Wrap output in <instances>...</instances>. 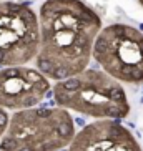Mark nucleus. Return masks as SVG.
<instances>
[{
	"mask_svg": "<svg viewBox=\"0 0 143 151\" xmlns=\"http://www.w3.org/2000/svg\"><path fill=\"white\" fill-rule=\"evenodd\" d=\"M40 47L35 68L62 81L88 68L102 18L82 0H45L38 10Z\"/></svg>",
	"mask_w": 143,
	"mask_h": 151,
	"instance_id": "f257e3e1",
	"label": "nucleus"
},
{
	"mask_svg": "<svg viewBox=\"0 0 143 151\" xmlns=\"http://www.w3.org/2000/svg\"><path fill=\"white\" fill-rule=\"evenodd\" d=\"M53 98L60 106L103 120H123L130 113L126 93L118 80L97 68H85L58 81Z\"/></svg>",
	"mask_w": 143,
	"mask_h": 151,
	"instance_id": "f03ea898",
	"label": "nucleus"
},
{
	"mask_svg": "<svg viewBox=\"0 0 143 151\" xmlns=\"http://www.w3.org/2000/svg\"><path fill=\"white\" fill-rule=\"evenodd\" d=\"M2 151H57L73 139V123L60 108L23 110L9 121Z\"/></svg>",
	"mask_w": 143,
	"mask_h": 151,
	"instance_id": "7ed1b4c3",
	"label": "nucleus"
},
{
	"mask_svg": "<svg viewBox=\"0 0 143 151\" xmlns=\"http://www.w3.org/2000/svg\"><path fill=\"white\" fill-rule=\"evenodd\" d=\"M92 58L118 81L143 83V32L126 23H112L100 30Z\"/></svg>",
	"mask_w": 143,
	"mask_h": 151,
	"instance_id": "20e7f679",
	"label": "nucleus"
},
{
	"mask_svg": "<svg viewBox=\"0 0 143 151\" xmlns=\"http://www.w3.org/2000/svg\"><path fill=\"white\" fill-rule=\"evenodd\" d=\"M40 47L38 14L27 4L0 2V67L35 60Z\"/></svg>",
	"mask_w": 143,
	"mask_h": 151,
	"instance_id": "39448f33",
	"label": "nucleus"
},
{
	"mask_svg": "<svg viewBox=\"0 0 143 151\" xmlns=\"http://www.w3.org/2000/svg\"><path fill=\"white\" fill-rule=\"evenodd\" d=\"M50 91L48 78L25 65L0 68V108H32Z\"/></svg>",
	"mask_w": 143,
	"mask_h": 151,
	"instance_id": "423d86ee",
	"label": "nucleus"
},
{
	"mask_svg": "<svg viewBox=\"0 0 143 151\" xmlns=\"http://www.w3.org/2000/svg\"><path fill=\"white\" fill-rule=\"evenodd\" d=\"M120 121L103 120L83 126L72 139L70 151H142L135 136Z\"/></svg>",
	"mask_w": 143,
	"mask_h": 151,
	"instance_id": "0eeeda50",
	"label": "nucleus"
},
{
	"mask_svg": "<svg viewBox=\"0 0 143 151\" xmlns=\"http://www.w3.org/2000/svg\"><path fill=\"white\" fill-rule=\"evenodd\" d=\"M9 121H10L9 120V115H7V113L0 108V134L4 133V129L9 126Z\"/></svg>",
	"mask_w": 143,
	"mask_h": 151,
	"instance_id": "6e6552de",
	"label": "nucleus"
},
{
	"mask_svg": "<svg viewBox=\"0 0 143 151\" xmlns=\"http://www.w3.org/2000/svg\"><path fill=\"white\" fill-rule=\"evenodd\" d=\"M77 124H78V126H85V121H83V118H77Z\"/></svg>",
	"mask_w": 143,
	"mask_h": 151,
	"instance_id": "1a4fd4ad",
	"label": "nucleus"
},
{
	"mask_svg": "<svg viewBox=\"0 0 143 151\" xmlns=\"http://www.w3.org/2000/svg\"><path fill=\"white\" fill-rule=\"evenodd\" d=\"M138 30H142V32H143V23H140V25H138Z\"/></svg>",
	"mask_w": 143,
	"mask_h": 151,
	"instance_id": "9d476101",
	"label": "nucleus"
},
{
	"mask_svg": "<svg viewBox=\"0 0 143 151\" xmlns=\"http://www.w3.org/2000/svg\"><path fill=\"white\" fill-rule=\"evenodd\" d=\"M138 2H140V5H142V7H143V0H138Z\"/></svg>",
	"mask_w": 143,
	"mask_h": 151,
	"instance_id": "9b49d317",
	"label": "nucleus"
},
{
	"mask_svg": "<svg viewBox=\"0 0 143 151\" xmlns=\"http://www.w3.org/2000/svg\"><path fill=\"white\" fill-rule=\"evenodd\" d=\"M142 103H143V98H142Z\"/></svg>",
	"mask_w": 143,
	"mask_h": 151,
	"instance_id": "f8f14e48",
	"label": "nucleus"
}]
</instances>
